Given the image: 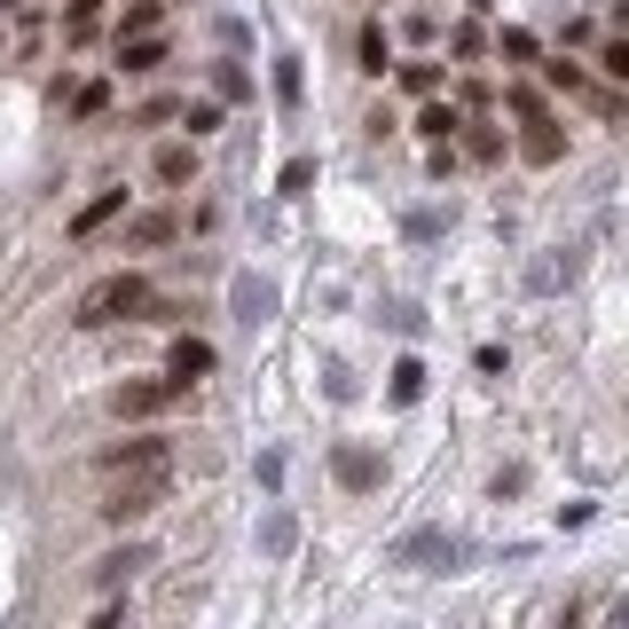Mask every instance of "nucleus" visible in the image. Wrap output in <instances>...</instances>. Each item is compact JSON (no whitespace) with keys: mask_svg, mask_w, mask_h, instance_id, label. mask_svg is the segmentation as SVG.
Listing matches in <instances>:
<instances>
[{"mask_svg":"<svg viewBox=\"0 0 629 629\" xmlns=\"http://www.w3.org/2000/svg\"><path fill=\"white\" fill-rule=\"evenodd\" d=\"M386 393H393V402L410 410L417 393H425V362H417V354H402V362H393V386H386Z\"/></svg>","mask_w":629,"mask_h":629,"instance_id":"nucleus-14","label":"nucleus"},{"mask_svg":"<svg viewBox=\"0 0 629 629\" xmlns=\"http://www.w3.org/2000/svg\"><path fill=\"white\" fill-rule=\"evenodd\" d=\"M135 567H142V551H135V543H126V551H111V558H95V590H118Z\"/></svg>","mask_w":629,"mask_h":629,"instance_id":"nucleus-12","label":"nucleus"},{"mask_svg":"<svg viewBox=\"0 0 629 629\" xmlns=\"http://www.w3.org/2000/svg\"><path fill=\"white\" fill-rule=\"evenodd\" d=\"M181 118H189V142H205V135H213V126H221V103H189Z\"/></svg>","mask_w":629,"mask_h":629,"instance_id":"nucleus-24","label":"nucleus"},{"mask_svg":"<svg viewBox=\"0 0 629 629\" xmlns=\"http://www.w3.org/2000/svg\"><path fill=\"white\" fill-rule=\"evenodd\" d=\"M95 16H103V0H72V40H87Z\"/></svg>","mask_w":629,"mask_h":629,"instance_id":"nucleus-28","label":"nucleus"},{"mask_svg":"<svg viewBox=\"0 0 629 629\" xmlns=\"http://www.w3.org/2000/svg\"><path fill=\"white\" fill-rule=\"evenodd\" d=\"M599 72H606L614 87L629 79V40H606V48H599Z\"/></svg>","mask_w":629,"mask_h":629,"instance_id":"nucleus-23","label":"nucleus"},{"mask_svg":"<svg viewBox=\"0 0 629 629\" xmlns=\"http://www.w3.org/2000/svg\"><path fill=\"white\" fill-rule=\"evenodd\" d=\"M402 558H410V567H449L456 543L441 536V527H425V536H410V543H402Z\"/></svg>","mask_w":629,"mask_h":629,"instance_id":"nucleus-10","label":"nucleus"},{"mask_svg":"<svg viewBox=\"0 0 629 629\" xmlns=\"http://www.w3.org/2000/svg\"><path fill=\"white\" fill-rule=\"evenodd\" d=\"M158 300L150 291V276H135V268H118V276H103V284H87L79 291V307H72V323L79 330H111V323H142V307Z\"/></svg>","mask_w":629,"mask_h":629,"instance_id":"nucleus-1","label":"nucleus"},{"mask_svg":"<svg viewBox=\"0 0 629 629\" xmlns=\"http://www.w3.org/2000/svg\"><path fill=\"white\" fill-rule=\"evenodd\" d=\"M519 150L536 158V165H558V150H567V135L551 126V111H536V118H527V142H519Z\"/></svg>","mask_w":629,"mask_h":629,"instance_id":"nucleus-8","label":"nucleus"},{"mask_svg":"<svg viewBox=\"0 0 629 629\" xmlns=\"http://www.w3.org/2000/svg\"><path fill=\"white\" fill-rule=\"evenodd\" d=\"M118 205H126V189H103V197H87V205L72 213V237H95V228H103Z\"/></svg>","mask_w":629,"mask_h":629,"instance_id":"nucleus-11","label":"nucleus"},{"mask_svg":"<svg viewBox=\"0 0 629 629\" xmlns=\"http://www.w3.org/2000/svg\"><path fill=\"white\" fill-rule=\"evenodd\" d=\"M205 370H213V347H205V339H174V354H165V378H174V386L189 393Z\"/></svg>","mask_w":629,"mask_h":629,"instance_id":"nucleus-4","label":"nucleus"},{"mask_svg":"<svg viewBox=\"0 0 629 629\" xmlns=\"http://www.w3.org/2000/svg\"><path fill=\"white\" fill-rule=\"evenodd\" d=\"M165 16V0H126V16H118V40H135V32H158Z\"/></svg>","mask_w":629,"mask_h":629,"instance_id":"nucleus-15","label":"nucleus"},{"mask_svg":"<svg viewBox=\"0 0 629 629\" xmlns=\"http://www.w3.org/2000/svg\"><path fill=\"white\" fill-rule=\"evenodd\" d=\"M276 95H284V103H300V63H291V55L276 63Z\"/></svg>","mask_w":629,"mask_h":629,"instance_id":"nucleus-29","label":"nucleus"},{"mask_svg":"<svg viewBox=\"0 0 629 629\" xmlns=\"http://www.w3.org/2000/svg\"><path fill=\"white\" fill-rule=\"evenodd\" d=\"M150 174H158L165 189H181V181L197 174V142H165V150L150 158Z\"/></svg>","mask_w":629,"mask_h":629,"instance_id":"nucleus-7","label":"nucleus"},{"mask_svg":"<svg viewBox=\"0 0 629 629\" xmlns=\"http://www.w3.org/2000/svg\"><path fill=\"white\" fill-rule=\"evenodd\" d=\"M402 87L410 95H441V63H402Z\"/></svg>","mask_w":629,"mask_h":629,"instance_id":"nucleus-21","label":"nucleus"},{"mask_svg":"<svg viewBox=\"0 0 629 629\" xmlns=\"http://www.w3.org/2000/svg\"><path fill=\"white\" fill-rule=\"evenodd\" d=\"M72 111H79V118H103V111H111V79H87V87L72 95Z\"/></svg>","mask_w":629,"mask_h":629,"instance_id":"nucleus-19","label":"nucleus"},{"mask_svg":"<svg viewBox=\"0 0 629 629\" xmlns=\"http://www.w3.org/2000/svg\"><path fill=\"white\" fill-rule=\"evenodd\" d=\"M330 473H339V488H378V456L370 449H339V456H330Z\"/></svg>","mask_w":629,"mask_h":629,"instance_id":"nucleus-9","label":"nucleus"},{"mask_svg":"<svg viewBox=\"0 0 629 629\" xmlns=\"http://www.w3.org/2000/svg\"><path fill=\"white\" fill-rule=\"evenodd\" d=\"M174 228H181L174 213H142L135 228H126V244H165V237H174Z\"/></svg>","mask_w":629,"mask_h":629,"instance_id":"nucleus-17","label":"nucleus"},{"mask_svg":"<svg viewBox=\"0 0 629 629\" xmlns=\"http://www.w3.org/2000/svg\"><path fill=\"white\" fill-rule=\"evenodd\" d=\"M158 63H165V40H158V32H135V40H118V72H126V79H150Z\"/></svg>","mask_w":629,"mask_h":629,"instance_id":"nucleus-6","label":"nucleus"},{"mask_svg":"<svg viewBox=\"0 0 629 629\" xmlns=\"http://www.w3.org/2000/svg\"><path fill=\"white\" fill-rule=\"evenodd\" d=\"M174 393H181L174 378H150V386H118V402H111V410H118V417H158L165 402H174Z\"/></svg>","mask_w":629,"mask_h":629,"instance_id":"nucleus-5","label":"nucleus"},{"mask_svg":"<svg viewBox=\"0 0 629 629\" xmlns=\"http://www.w3.org/2000/svg\"><path fill=\"white\" fill-rule=\"evenodd\" d=\"M504 55H512V63H536V32L512 24V32H504Z\"/></svg>","mask_w":629,"mask_h":629,"instance_id":"nucleus-26","label":"nucleus"},{"mask_svg":"<svg viewBox=\"0 0 629 629\" xmlns=\"http://www.w3.org/2000/svg\"><path fill=\"white\" fill-rule=\"evenodd\" d=\"M237 307H244V323H260V315H268V307H276V291H268V284H252V276H244V284H237Z\"/></svg>","mask_w":629,"mask_h":629,"instance_id":"nucleus-20","label":"nucleus"},{"mask_svg":"<svg viewBox=\"0 0 629 629\" xmlns=\"http://www.w3.org/2000/svg\"><path fill=\"white\" fill-rule=\"evenodd\" d=\"M386 63H393V40H386V32H378V24H362V72H370V79H378V72H386Z\"/></svg>","mask_w":629,"mask_h":629,"instance_id":"nucleus-16","label":"nucleus"},{"mask_svg":"<svg viewBox=\"0 0 629 629\" xmlns=\"http://www.w3.org/2000/svg\"><path fill=\"white\" fill-rule=\"evenodd\" d=\"M543 79H551V87H567V95H582V72H575L567 55H558V63H543Z\"/></svg>","mask_w":629,"mask_h":629,"instance_id":"nucleus-27","label":"nucleus"},{"mask_svg":"<svg viewBox=\"0 0 629 629\" xmlns=\"http://www.w3.org/2000/svg\"><path fill=\"white\" fill-rule=\"evenodd\" d=\"M213 95H221V103H252V79L237 72V63H221V72H213Z\"/></svg>","mask_w":629,"mask_h":629,"instance_id":"nucleus-18","label":"nucleus"},{"mask_svg":"<svg viewBox=\"0 0 629 629\" xmlns=\"http://www.w3.org/2000/svg\"><path fill=\"white\" fill-rule=\"evenodd\" d=\"M0 9H16V0H0Z\"/></svg>","mask_w":629,"mask_h":629,"instance_id":"nucleus-30","label":"nucleus"},{"mask_svg":"<svg viewBox=\"0 0 629 629\" xmlns=\"http://www.w3.org/2000/svg\"><path fill=\"white\" fill-rule=\"evenodd\" d=\"M465 150H473L480 165H495V158H504V135H495V126H473V135H465Z\"/></svg>","mask_w":629,"mask_h":629,"instance_id":"nucleus-22","label":"nucleus"},{"mask_svg":"<svg viewBox=\"0 0 629 629\" xmlns=\"http://www.w3.org/2000/svg\"><path fill=\"white\" fill-rule=\"evenodd\" d=\"M165 504V473H126V480H111V495L95 512H103L111 527H135V519H150Z\"/></svg>","mask_w":629,"mask_h":629,"instance_id":"nucleus-2","label":"nucleus"},{"mask_svg":"<svg viewBox=\"0 0 629 629\" xmlns=\"http://www.w3.org/2000/svg\"><path fill=\"white\" fill-rule=\"evenodd\" d=\"M165 456H174V441H165V433H142V441L103 449V456H95V473H103V480H126V473H165Z\"/></svg>","mask_w":629,"mask_h":629,"instance_id":"nucleus-3","label":"nucleus"},{"mask_svg":"<svg viewBox=\"0 0 629 629\" xmlns=\"http://www.w3.org/2000/svg\"><path fill=\"white\" fill-rule=\"evenodd\" d=\"M307 181H315V158H291V165H284V197H300Z\"/></svg>","mask_w":629,"mask_h":629,"instance_id":"nucleus-25","label":"nucleus"},{"mask_svg":"<svg viewBox=\"0 0 629 629\" xmlns=\"http://www.w3.org/2000/svg\"><path fill=\"white\" fill-rule=\"evenodd\" d=\"M456 126H465V118H456L449 103H433V95H425V111H417V135H425V142H449Z\"/></svg>","mask_w":629,"mask_h":629,"instance_id":"nucleus-13","label":"nucleus"}]
</instances>
